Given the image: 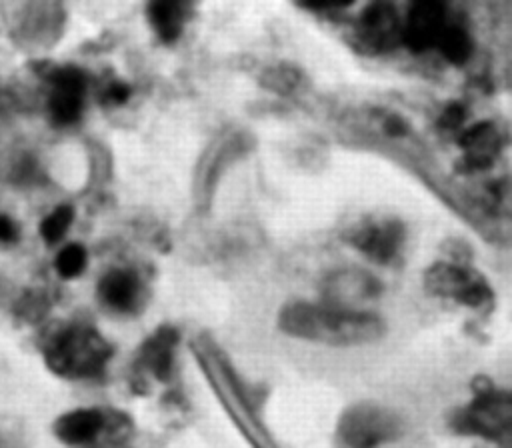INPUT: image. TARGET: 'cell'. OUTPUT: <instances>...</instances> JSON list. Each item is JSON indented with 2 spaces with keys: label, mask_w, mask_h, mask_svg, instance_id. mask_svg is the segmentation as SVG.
Wrapping results in <instances>:
<instances>
[{
  "label": "cell",
  "mask_w": 512,
  "mask_h": 448,
  "mask_svg": "<svg viewBox=\"0 0 512 448\" xmlns=\"http://www.w3.org/2000/svg\"><path fill=\"white\" fill-rule=\"evenodd\" d=\"M72 218H74L72 206H58V208H56L52 214H48V216L44 218V222L40 224V234H42V238H44L48 244L58 242V240L66 234L68 226L72 224Z\"/></svg>",
  "instance_id": "2e32d148"
},
{
  "label": "cell",
  "mask_w": 512,
  "mask_h": 448,
  "mask_svg": "<svg viewBox=\"0 0 512 448\" xmlns=\"http://www.w3.org/2000/svg\"><path fill=\"white\" fill-rule=\"evenodd\" d=\"M360 42L376 52L394 48L402 38V24L390 4H370L358 20Z\"/></svg>",
  "instance_id": "52a82bcc"
},
{
  "label": "cell",
  "mask_w": 512,
  "mask_h": 448,
  "mask_svg": "<svg viewBox=\"0 0 512 448\" xmlns=\"http://www.w3.org/2000/svg\"><path fill=\"white\" fill-rule=\"evenodd\" d=\"M84 92H86V78L78 68L66 66L54 72L52 94H50V114L56 124L68 126L80 118Z\"/></svg>",
  "instance_id": "8992f818"
},
{
  "label": "cell",
  "mask_w": 512,
  "mask_h": 448,
  "mask_svg": "<svg viewBox=\"0 0 512 448\" xmlns=\"http://www.w3.org/2000/svg\"><path fill=\"white\" fill-rule=\"evenodd\" d=\"M436 46L452 64H464L472 54V40L468 32L458 24H446Z\"/></svg>",
  "instance_id": "9a60e30c"
},
{
  "label": "cell",
  "mask_w": 512,
  "mask_h": 448,
  "mask_svg": "<svg viewBox=\"0 0 512 448\" xmlns=\"http://www.w3.org/2000/svg\"><path fill=\"white\" fill-rule=\"evenodd\" d=\"M112 354L110 344L88 326L58 332L46 348L48 366L64 378L98 376Z\"/></svg>",
  "instance_id": "7a4b0ae2"
},
{
  "label": "cell",
  "mask_w": 512,
  "mask_h": 448,
  "mask_svg": "<svg viewBox=\"0 0 512 448\" xmlns=\"http://www.w3.org/2000/svg\"><path fill=\"white\" fill-rule=\"evenodd\" d=\"M462 118H464V110H462L460 106H452V108H448V110L444 112L442 124H444V126H458V124L462 122Z\"/></svg>",
  "instance_id": "ffe728a7"
},
{
  "label": "cell",
  "mask_w": 512,
  "mask_h": 448,
  "mask_svg": "<svg viewBox=\"0 0 512 448\" xmlns=\"http://www.w3.org/2000/svg\"><path fill=\"white\" fill-rule=\"evenodd\" d=\"M98 292L104 304H108L114 310L126 312L134 306L138 298V280L132 272L112 270L100 280Z\"/></svg>",
  "instance_id": "4fadbf2b"
},
{
  "label": "cell",
  "mask_w": 512,
  "mask_h": 448,
  "mask_svg": "<svg viewBox=\"0 0 512 448\" xmlns=\"http://www.w3.org/2000/svg\"><path fill=\"white\" fill-rule=\"evenodd\" d=\"M380 292L378 280L368 276L366 272L360 270H348V272H338L330 282H328V294L334 302L340 304V308H346V302H356L364 298H372Z\"/></svg>",
  "instance_id": "7c38bea8"
},
{
  "label": "cell",
  "mask_w": 512,
  "mask_h": 448,
  "mask_svg": "<svg viewBox=\"0 0 512 448\" xmlns=\"http://www.w3.org/2000/svg\"><path fill=\"white\" fill-rule=\"evenodd\" d=\"M186 6L180 2H154L148 8L150 22L162 42H172L180 36Z\"/></svg>",
  "instance_id": "5bb4252c"
},
{
  "label": "cell",
  "mask_w": 512,
  "mask_h": 448,
  "mask_svg": "<svg viewBox=\"0 0 512 448\" xmlns=\"http://www.w3.org/2000/svg\"><path fill=\"white\" fill-rule=\"evenodd\" d=\"M128 88L122 84V82H114L108 92H106V100L108 102H124L128 98Z\"/></svg>",
  "instance_id": "d6986e66"
},
{
  "label": "cell",
  "mask_w": 512,
  "mask_h": 448,
  "mask_svg": "<svg viewBox=\"0 0 512 448\" xmlns=\"http://www.w3.org/2000/svg\"><path fill=\"white\" fill-rule=\"evenodd\" d=\"M86 266V250L80 244L64 246L56 256V270L62 278L78 276Z\"/></svg>",
  "instance_id": "e0dca14e"
},
{
  "label": "cell",
  "mask_w": 512,
  "mask_h": 448,
  "mask_svg": "<svg viewBox=\"0 0 512 448\" xmlns=\"http://www.w3.org/2000/svg\"><path fill=\"white\" fill-rule=\"evenodd\" d=\"M402 128H404V124H402V120H400V118H396V116H390V118H388V122H386V130H388L390 134H396V136H398V134H402V132H404Z\"/></svg>",
  "instance_id": "44dd1931"
},
{
  "label": "cell",
  "mask_w": 512,
  "mask_h": 448,
  "mask_svg": "<svg viewBox=\"0 0 512 448\" xmlns=\"http://www.w3.org/2000/svg\"><path fill=\"white\" fill-rule=\"evenodd\" d=\"M108 418L94 408H78L62 414L54 424V434L68 446H88L106 428Z\"/></svg>",
  "instance_id": "30bf717a"
},
{
  "label": "cell",
  "mask_w": 512,
  "mask_h": 448,
  "mask_svg": "<svg viewBox=\"0 0 512 448\" xmlns=\"http://www.w3.org/2000/svg\"><path fill=\"white\" fill-rule=\"evenodd\" d=\"M336 434L346 448H378L402 434V420L390 408L362 402L340 416Z\"/></svg>",
  "instance_id": "3957f363"
},
{
  "label": "cell",
  "mask_w": 512,
  "mask_h": 448,
  "mask_svg": "<svg viewBox=\"0 0 512 448\" xmlns=\"http://www.w3.org/2000/svg\"><path fill=\"white\" fill-rule=\"evenodd\" d=\"M446 6L440 2H418L410 8L406 26L402 30L404 42L414 52H424L436 46L446 26Z\"/></svg>",
  "instance_id": "ba28073f"
},
{
  "label": "cell",
  "mask_w": 512,
  "mask_h": 448,
  "mask_svg": "<svg viewBox=\"0 0 512 448\" xmlns=\"http://www.w3.org/2000/svg\"><path fill=\"white\" fill-rule=\"evenodd\" d=\"M278 326L290 336L328 346L370 344L384 334V322L374 314L304 302L284 306Z\"/></svg>",
  "instance_id": "6da1fadb"
},
{
  "label": "cell",
  "mask_w": 512,
  "mask_h": 448,
  "mask_svg": "<svg viewBox=\"0 0 512 448\" xmlns=\"http://www.w3.org/2000/svg\"><path fill=\"white\" fill-rule=\"evenodd\" d=\"M456 428L464 434H476L508 448L512 426V402L506 392L494 388L478 390L474 402L456 418Z\"/></svg>",
  "instance_id": "277c9868"
},
{
  "label": "cell",
  "mask_w": 512,
  "mask_h": 448,
  "mask_svg": "<svg viewBox=\"0 0 512 448\" xmlns=\"http://www.w3.org/2000/svg\"><path fill=\"white\" fill-rule=\"evenodd\" d=\"M426 286L432 294L454 298L460 304L480 308L492 300V292L484 278L460 266L438 264L428 270Z\"/></svg>",
  "instance_id": "5b68a950"
},
{
  "label": "cell",
  "mask_w": 512,
  "mask_h": 448,
  "mask_svg": "<svg viewBox=\"0 0 512 448\" xmlns=\"http://www.w3.org/2000/svg\"><path fill=\"white\" fill-rule=\"evenodd\" d=\"M352 244L368 254L376 262H388L402 244V224L380 222L362 226L354 236Z\"/></svg>",
  "instance_id": "8fae6325"
},
{
  "label": "cell",
  "mask_w": 512,
  "mask_h": 448,
  "mask_svg": "<svg viewBox=\"0 0 512 448\" xmlns=\"http://www.w3.org/2000/svg\"><path fill=\"white\" fill-rule=\"evenodd\" d=\"M178 342L176 330L164 326L150 336L136 358V372L142 376H154L156 380H168L172 374L174 346Z\"/></svg>",
  "instance_id": "9c48e42d"
},
{
  "label": "cell",
  "mask_w": 512,
  "mask_h": 448,
  "mask_svg": "<svg viewBox=\"0 0 512 448\" xmlns=\"http://www.w3.org/2000/svg\"><path fill=\"white\" fill-rule=\"evenodd\" d=\"M16 236H18V230L14 222L8 216L0 214V242H14Z\"/></svg>",
  "instance_id": "ac0fdd59"
}]
</instances>
